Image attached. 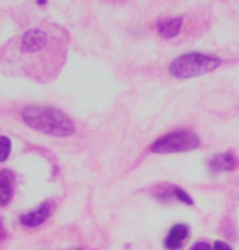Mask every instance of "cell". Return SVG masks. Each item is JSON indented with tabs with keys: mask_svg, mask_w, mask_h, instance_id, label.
I'll return each mask as SVG.
<instances>
[{
	"mask_svg": "<svg viewBox=\"0 0 239 250\" xmlns=\"http://www.w3.org/2000/svg\"><path fill=\"white\" fill-rule=\"evenodd\" d=\"M4 62L17 73L49 81L62 69L65 58V34L54 26L30 28L4 49Z\"/></svg>",
	"mask_w": 239,
	"mask_h": 250,
	"instance_id": "6da1fadb",
	"label": "cell"
},
{
	"mask_svg": "<svg viewBox=\"0 0 239 250\" xmlns=\"http://www.w3.org/2000/svg\"><path fill=\"white\" fill-rule=\"evenodd\" d=\"M24 124L52 136H69L75 133V125L67 116L49 106H28L22 110Z\"/></svg>",
	"mask_w": 239,
	"mask_h": 250,
	"instance_id": "7a4b0ae2",
	"label": "cell"
},
{
	"mask_svg": "<svg viewBox=\"0 0 239 250\" xmlns=\"http://www.w3.org/2000/svg\"><path fill=\"white\" fill-rule=\"evenodd\" d=\"M222 60L215 54H206V52H187L181 54L170 63L168 71L176 79H191L198 75H206L209 71H215Z\"/></svg>",
	"mask_w": 239,
	"mask_h": 250,
	"instance_id": "3957f363",
	"label": "cell"
},
{
	"mask_svg": "<svg viewBox=\"0 0 239 250\" xmlns=\"http://www.w3.org/2000/svg\"><path fill=\"white\" fill-rule=\"evenodd\" d=\"M198 144H200V140L193 131H174V133H168V135L157 138L150 149L153 153H177V151L195 149Z\"/></svg>",
	"mask_w": 239,
	"mask_h": 250,
	"instance_id": "277c9868",
	"label": "cell"
},
{
	"mask_svg": "<svg viewBox=\"0 0 239 250\" xmlns=\"http://www.w3.org/2000/svg\"><path fill=\"white\" fill-rule=\"evenodd\" d=\"M189 237V228L185 224H176L172 226V229L168 231L167 239H165V247L168 250H177L181 249V245L185 243V239Z\"/></svg>",
	"mask_w": 239,
	"mask_h": 250,
	"instance_id": "5b68a950",
	"label": "cell"
},
{
	"mask_svg": "<svg viewBox=\"0 0 239 250\" xmlns=\"http://www.w3.org/2000/svg\"><path fill=\"white\" fill-rule=\"evenodd\" d=\"M183 26V17H172V19H163V21L157 22V32L163 36V38H176L177 34L181 32Z\"/></svg>",
	"mask_w": 239,
	"mask_h": 250,
	"instance_id": "8992f818",
	"label": "cell"
},
{
	"mask_svg": "<svg viewBox=\"0 0 239 250\" xmlns=\"http://www.w3.org/2000/svg\"><path fill=\"white\" fill-rule=\"evenodd\" d=\"M208 167L213 172H230L236 168V157L232 153H218L209 159Z\"/></svg>",
	"mask_w": 239,
	"mask_h": 250,
	"instance_id": "52a82bcc",
	"label": "cell"
},
{
	"mask_svg": "<svg viewBox=\"0 0 239 250\" xmlns=\"http://www.w3.org/2000/svg\"><path fill=\"white\" fill-rule=\"evenodd\" d=\"M51 215V206L49 204H43L42 208H38L36 211H32V213H24L21 217V222L24 226H40L42 222L47 220V217Z\"/></svg>",
	"mask_w": 239,
	"mask_h": 250,
	"instance_id": "ba28073f",
	"label": "cell"
},
{
	"mask_svg": "<svg viewBox=\"0 0 239 250\" xmlns=\"http://www.w3.org/2000/svg\"><path fill=\"white\" fill-rule=\"evenodd\" d=\"M13 174L10 170H4L0 172V206H6L11 200V194H13Z\"/></svg>",
	"mask_w": 239,
	"mask_h": 250,
	"instance_id": "9c48e42d",
	"label": "cell"
},
{
	"mask_svg": "<svg viewBox=\"0 0 239 250\" xmlns=\"http://www.w3.org/2000/svg\"><path fill=\"white\" fill-rule=\"evenodd\" d=\"M11 151V142L8 136H0V163L6 161Z\"/></svg>",
	"mask_w": 239,
	"mask_h": 250,
	"instance_id": "30bf717a",
	"label": "cell"
},
{
	"mask_svg": "<svg viewBox=\"0 0 239 250\" xmlns=\"http://www.w3.org/2000/svg\"><path fill=\"white\" fill-rule=\"evenodd\" d=\"M172 192H174V196L181 200L183 204H187V206H193V198L189 196V194L185 192V190H181L179 187H174V188H172Z\"/></svg>",
	"mask_w": 239,
	"mask_h": 250,
	"instance_id": "8fae6325",
	"label": "cell"
},
{
	"mask_svg": "<svg viewBox=\"0 0 239 250\" xmlns=\"http://www.w3.org/2000/svg\"><path fill=\"white\" fill-rule=\"evenodd\" d=\"M191 250H215L213 247H209L208 243H196Z\"/></svg>",
	"mask_w": 239,
	"mask_h": 250,
	"instance_id": "7c38bea8",
	"label": "cell"
},
{
	"mask_svg": "<svg viewBox=\"0 0 239 250\" xmlns=\"http://www.w3.org/2000/svg\"><path fill=\"white\" fill-rule=\"evenodd\" d=\"M213 249L215 250H232L228 245H226V243H222V241H217V243L213 245Z\"/></svg>",
	"mask_w": 239,
	"mask_h": 250,
	"instance_id": "4fadbf2b",
	"label": "cell"
},
{
	"mask_svg": "<svg viewBox=\"0 0 239 250\" xmlns=\"http://www.w3.org/2000/svg\"><path fill=\"white\" fill-rule=\"evenodd\" d=\"M45 2H47V0H38V4H45Z\"/></svg>",
	"mask_w": 239,
	"mask_h": 250,
	"instance_id": "5bb4252c",
	"label": "cell"
}]
</instances>
